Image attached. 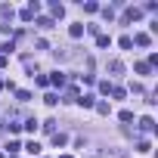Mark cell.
I'll return each instance as SVG.
<instances>
[{
  "instance_id": "obj_1",
  "label": "cell",
  "mask_w": 158,
  "mask_h": 158,
  "mask_svg": "<svg viewBox=\"0 0 158 158\" xmlns=\"http://www.w3.org/2000/svg\"><path fill=\"white\" fill-rule=\"evenodd\" d=\"M34 13H37V3H34V0H31V3H28V6H25V10L19 13V16H22L25 22H31V19H34Z\"/></svg>"
},
{
  "instance_id": "obj_2",
  "label": "cell",
  "mask_w": 158,
  "mask_h": 158,
  "mask_svg": "<svg viewBox=\"0 0 158 158\" xmlns=\"http://www.w3.org/2000/svg\"><path fill=\"white\" fill-rule=\"evenodd\" d=\"M139 16H143V13H139L136 6H130V10L124 13V22H133V19H139Z\"/></svg>"
},
{
  "instance_id": "obj_3",
  "label": "cell",
  "mask_w": 158,
  "mask_h": 158,
  "mask_svg": "<svg viewBox=\"0 0 158 158\" xmlns=\"http://www.w3.org/2000/svg\"><path fill=\"white\" fill-rule=\"evenodd\" d=\"M77 102H81L84 109H93V96H90V93H87V96H77Z\"/></svg>"
},
{
  "instance_id": "obj_4",
  "label": "cell",
  "mask_w": 158,
  "mask_h": 158,
  "mask_svg": "<svg viewBox=\"0 0 158 158\" xmlns=\"http://www.w3.org/2000/svg\"><path fill=\"white\" fill-rule=\"evenodd\" d=\"M50 10H53V16H59V19L65 16V6H62V3H50Z\"/></svg>"
},
{
  "instance_id": "obj_5",
  "label": "cell",
  "mask_w": 158,
  "mask_h": 158,
  "mask_svg": "<svg viewBox=\"0 0 158 158\" xmlns=\"http://www.w3.org/2000/svg\"><path fill=\"white\" fill-rule=\"evenodd\" d=\"M133 44H139V47H149V34H136V37H130Z\"/></svg>"
},
{
  "instance_id": "obj_6",
  "label": "cell",
  "mask_w": 158,
  "mask_h": 158,
  "mask_svg": "<svg viewBox=\"0 0 158 158\" xmlns=\"http://www.w3.org/2000/svg\"><path fill=\"white\" fill-rule=\"evenodd\" d=\"M53 84H56V87H65V74H62V71L53 74Z\"/></svg>"
},
{
  "instance_id": "obj_7",
  "label": "cell",
  "mask_w": 158,
  "mask_h": 158,
  "mask_svg": "<svg viewBox=\"0 0 158 158\" xmlns=\"http://www.w3.org/2000/svg\"><path fill=\"white\" fill-rule=\"evenodd\" d=\"M152 124H155L152 118H143V121H139V130H146V133H149V130H152Z\"/></svg>"
},
{
  "instance_id": "obj_8",
  "label": "cell",
  "mask_w": 158,
  "mask_h": 158,
  "mask_svg": "<svg viewBox=\"0 0 158 158\" xmlns=\"http://www.w3.org/2000/svg\"><path fill=\"white\" fill-rule=\"evenodd\" d=\"M53 143H56V146H65L68 136H65V133H53Z\"/></svg>"
},
{
  "instance_id": "obj_9",
  "label": "cell",
  "mask_w": 158,
  "mask_h": 158,
  "mask_svg": "<svg viewBox=\"0 0 158 158\" xmlns=\"http://www.w3.org/2000/svg\"><path fill=\"white\" fill-rule=\"evenodd\" d=\"M44 102H47V106H56V102H59V96H56V93H47V96H44Z\"/></svg>"
},
{
  "instance_id": "obj_10",
  "label": "cell",
  "mask_w": 158,
  "mask_h": 158,
  "mask_svg": "<svg viewBox=\"0 0 158 158\" xmlns=\"http://www.w3.org/2000/svg\"><path fill=\"white\" fill-rule=\"evenodd\" d=\"M93 106H96V112H99V115H109V102H93Z\"/></svg>"
},
{
  "instance_id": "obj_11",
  "label": "cell",
  "mask_w": 158,
  "mask_h": 158,
  "mask_svg": "<svg viewBox=\"0 0 158 158\" xmlns=\"http://www.w3.org/2000/svg\"><path fill=\"white\" fill-rule=\"evenodd\" d=\"M84 34V25H71V37H81Z\"/></svg>"
},
{
  "instance_id": "obj_12",
  "label": "cell",
  "mask_w": 158,
  "mask_h": 158,
  "mask_svg": "<svg viewBox=\"0 0 158 158\" xmlns=\"http://www.w3.org/2000/svg\"><path fill=\"white\" fill-rule=\"evenodd\" d=\"M96 44H99V47H109L112 40H109V34H99V37H96Z\"/></svg>"
},
{
  "instance_id": "obj_13",
  "label": "cell",
  "mask_w": 158,
  "mask_h": 158,
  "mask_svg": "<svg viewBox=\"0 0 158 158\" xmlns=\"http://www.w3.org/2000/svg\"><path fill=\"white\" fill-rule=\"evenodd\" d=\"M16 96H19V102H25V99H31V93H28V90H16Z\"/></svg>"
},
{
  "instance_id": "obj_14",
  "label": "cell",
  "mask_w": 158,
  "mask_h": 158,
  "mask_svg": "<svg viewBox=\"0 0 158 158\" xmlns=\"http://www.w3.org/2000/svg\"><path fill=\"white\" fill-rule=\"evenodd\" d=\"M25 149H28V152H31V155H37V152H40V146H37V143H34V139H31V143H28V146H25Z\"/></svg>"
},
{
  "instance_id": "obj_15",
  "label": "cell",
  "mask_w": 158,
  "mask_h": 158,
  "mask_svg": "<svg viewBox=\"0 0 158 158\" xmlns=\"http://www.w3.org/2000/svg\"><path fill=\"white\" fill-rule=\"evenodd\" d=\"M62 158H71V155H62Z\"/></svg>"
},
{
  "instance_id": "obj_16",
  "label": "cell",
  "mask_w": 158,
  "mask_h": 158,
  "mask_svg": "<svg viewBox=\"0 0 158 158\" xmlns=\"http://www.w3.org/2000/svg\"><path fill=\"white\" fill-rule=\"evenodd\" d=\"M0 158H6V155H0Z\"/></svg>"
}]
</instances>
